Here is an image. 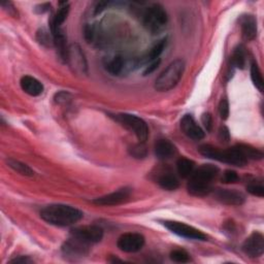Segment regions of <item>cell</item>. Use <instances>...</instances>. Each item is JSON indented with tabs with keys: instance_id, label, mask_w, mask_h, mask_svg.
Segmentation results:
<instances>
[{
	"instance_id": "3957f363",
	"label": "cell",
	"mask_w": 264,
	"mask_h": 264,
	"mask_svg": "<svg viewBox=\"0 0 264 264\" xmlns=\"http://www.w3.org/2000/svg\"><path fill=\"white\" fill-rule=\"evenodd\" d=\"M198 151L206 158L236 165V166H244L248 162L236 146L224 150V148H219L210 144H202L198 148Z\"/></svg>"
},
{
	"instance_id": "cb8c5ba5",
	"label": "cell",
	"mask_w": 264,
	"mask_h": 264,
	"mask_svg": "<svg viewBox=\"0 0 264 264\" xmlns=\"http://www.w3.org/2000/svg\"><path fill=\"white\" fill-rule=\"evenodd\" d=\"M6 163H8V165L12 170H14V172H16L22 174V176H32L33 174H34V172L32 170V168H29L27 164H25V163H23L21 161L10 158V159L6 160Z\"/></svg>"
},
{
	"instance_id": "7402d4cb",
	"label": "cell",
	"mask_w": 264,
	"mask_h": 264,
	"mask_svg": "<svg viewBox=\"0 0 264 264\" xmlns=\"http://www.w3.org/2000/svg\"><path fill=\"white\" fill-rule=\"evenodd\" d=\"M194 168H195V163L188 158L182 157L176 162L178 172L180 176L184 178H189L193 174Z\"/></svg>"
},
{
	"instance_id": "f1b7e54d",
	"label": "cell",
	"mask_w": 264,
	"mask_h": 264,
	"mask_svg": "<svg viewBox=\"0 0 264 264\" xmlns=\"http://www.w3.org/2000/svg\"><path fill=\"white\" fill-rule=\"evenodd\" d=\"M246 190L248 192L254 196H257V197L264 196V186L261 180H252L251 183L248 184Z\"/></svg>"
},
{
	"instance_id": "ba28073f",
	"label": "cell",
	"mask_w": 264,
	"mask_h": 264,
	"mask_svg": "<svg viewBox=\"0 0 264 264\" xmlns=\"http://www.w3.org/2000/svg\"><path fill=\"white\" fill-rule=\"evenodd\" d=\"M70 234L72 238L91 246L102 242L104 238V229L97 225H85L72 229Z\"/></svg>"
},
{
	"instance_id": "f546056e",
	"label": "cell",
	"mask_w": 264,
	"mask_h": 264,
	"mask_svg": "<svg viewBox=\"0 0 264 264\" xmlns=\"http://www.w3.org/2000/svg\"><path fill=\"white\" fill-rule=\"evenodd\" d=\"M170 259L178 263H187L191 260L190 255L185 250H174L170 253Z\"/></svg>"
},
{
	"instance_id": "5b68a950",
	"label": "cell",
	"mask_w": 264,
	"mask_h": 264,
	"mask_svg": "<svg viewBox=\"0 0 264 264\" xmlns=\"http://www.w3.org/2000/svg\"><path fill=\"white\" fill-rule=\"evenodd\" d=\"M185 72V62L176 59L165 68L155 80V89L159 92H168L174 89L180 80Z\"/></svg>"
},
{
	"instance_id": "8d00e7d4",
	"label": "cell",
	"mask_w": 264,
	"mask_h": 264,
	"mask_svg": "<svg viewBox=\"0 0 264 264\" xmlns=\"http://www.w3.org/2000/svg\"><path fill=\"white\" fill-rule=\"evenodd\" d=\"M219 138L224 142H228L230 140V134H229V130L227 127L223 126L220 128L219 130Z\"/></svg>"
},
{
	"instance_id": "4316f807",
	"label": "cell",
	"mask_w": 264,
	"mask_h": 264,
	"mask_svg": "<svg viewBox=\"0 0 264 264\" xmlns=\"http://www.w3.org/2000/svg\"><path fill=\"white\" fill-rule=\"evenodd\" d=\"M166 42L168 40L166 38H163L161 40H159L151 50H150V53H148V59L150 60L151 62L156 60V59H159L160 55L162 54L163 50L165 48V46H166Z\"/></svg>"
},
{
	"instance_id": "836d02e7",
	"label": "cell",
	"mask_w": 264,
	"mask_h": 264,
	"mask_svg": "<svg viewBox=\"0 0 264 264\" xmlns=\"http://www.w3.org/2000/svg\"><path fill=\"white\" fill-rule=\"evenodd\" d=\"M2 6L12 16H18V12H16V8L10 2H2Z\"/></svg>"
},
{
	"instance_id": "9c48e42d",
	"label": "cell",
	"mask_w": 264,
	"mask_h": 264,
	"mask_svg": "<svg viewBox=\"0 0 264 264\" xmlns=\"http://www.w3.org/2000/svg\"><path fill=\"white\" fill-rule=\"evenodd\" d=\"M66 62L68 63L70 68L74 70V72L85 74H87L88 65L85 58L84 53L78 44H72L68 46V56H66Z\"/></svg>"
},
{
	"instance_id": "277c9868",
	"label": "cell",
	"mask_w": 264,
	"mask_h": 264,
	"mask_svg": "<svg viewBox=\"0 0 264 264\" xmlns=\"http://www.w3.org/2000/svg\"><path fill=\"white\" fill-rule=\"evenodd\" d=\"M138 16L144 27L152 34L161 32L166 27L168 21L166 10L159 4H154L146 8L140 10Z\"/></svg>"
},
{
	"instance_id": "5bb4252c",
	"label": "cell",
	"mask_w": 264,
	"mask_h": 264,
	"mask_svg": "<svg viewBox=\"0 0 264 264\" xmlns=\"http://www.w3.org/2000/svg\"><path fill=\"white\" fill-rule=\"evenodd\" d=\"M214 198L226 206H242L246 200L242 192L234 189H219L214 192Z\"/></svg>"
},
{
	"instance_id": "2e32d148",
	"label": "cell",
	"mask_w": 264,
	"mask_h": 264,
	"mask_svg": "<svg viewBox=\"0 0 264 264\" xmlns=\"http://www.w3.org/2000/svg\"><path fill=\"white\" fill-rule=\"evenodd\" d=\"M242 38L246 40H253L257 36V20L252 14H244L240 19Z\"/></svg>"
},
{
	"instance_id": "4fadbf2b",
	"label": "cell",
	"mask_w": 264,
	"mask_h": 264,
	"mask_svg": "<svg viewBox=\"0 0 264 264\" xmlns=\"http://www.w3.org/2000/svg\"><path fill=\"white\" fill-rule=\"evenodd\" d=\"M180 129L191 140H200L204 138V129L197 124L191 114H185L180 120Z\"/></svg>"
},
{
	"instance_id": "f35d334b",
	"label": "cell",
	"mask_w": 264,
	"mask_h": 264,
	"mask_svg": "<svg viewBox=\"0 0 264 264\" xmlns=\"http://www.w3.org/2000/svg\"><path fill=\"white\" fill-rule=\"evenodd\" d=\"M50 8H51V4H38L36 6L34 10L38 12V14H44L46 12H48L50 10Z\"/></svg>"
},
{
	"instance_id": "52a82bcc",
	"label": "cell",
	"mask_w": 264,
	"mask_h": 264,
	"mask_svg": "<svg viewBox=\"0 0 264 264\" xmlns=\"http://www.w3.org/2000/svg\"><path fill=\"white\" fill-rule=\"evenodd\" d=\"M160 222L165 228H168L172 234L180 238H185L187 240H206L208 238L202 231L198 230L197 228L185 224L183 222L170 221V220L160 221Z\"/></svg>"
},
{
	"instance_id": "d590c367",
	"label": "cell",
	"mask_w": 264,
	"mask_h": 264,
	"mask_svg": "<svg viewBox=\"0 0 264 264\" xmlns=\"http://www.w3.org/2000/svg\"><path fill=\"white\" fill-rule=\"evenodd\" d=\"M160 62H161L160 58H159V59H156V60H154V61H152L150 64H148V66L146 68V70H144V76H148V74H151L152 72H154L157 70V68L159 66Z\"/></svg>"
},
{
	"instance_id": "ffe728a7",
	"label": "cell",
	"mask_w": 264,
	"mask_h": 264,
	"mask_svg": "<svg viewBox=\"0 0 264 264\" xmlns=\"http://www.w3.org/2000/svg\"><path fill=\"white\" fill-rule=\"evenodd\" d=\"M157 183L162 189L168 190V191L176 190L180 186L178 180L172 172H165V174H160L157 178Z\"/></svg>"
},
{
	"instance_id": "7c38bea8",
	"label": "cell",
	"mask_w": 264,
	"mask_h": 264,
	"mask_svg": "<svg viewBox=\"0 0 264 264\" xmlns=\"http://www.w3.org/2000/svg\"><path fill=\"white\" fill-rule=\"evenodd\" d=\"M242 249L246 255L251 258L260 257L264 253V236L262 234L255 231L249 238H248L244 244Z\"/></svg>"
},
{
	"instance_id": "6da1fadb",
	"label": "cell",
	"mask_w": 264,
	"mask_h": 264,
	"mask_svg": "<svg viewBox=\"0 0 264 264\" xmlns=\"http://www.w3.org/2000/svg\"><path fill=\"white\" fill-rule=\"evenodd\" d=\"M40 217L51 225L66 227L80 221L84 217V214L72 206L55 204L44 206L40 210Z\"/></svg>"
},
{
	"instance_id": "d6a6232c",
	"label": "cell",
	"mask_w": 264,
	"mask_h": 264,
	"mask_svg": "<svg viewBox=\"0 0 264 264\" xmlns=\"http://www.w3.org/2000/svg\"><path fill=\"white\" fill-rule=\"evenodd\" d=\"M219 114L223 120H226L229 116V104L227 99H222L219 104Z\"/></svg>"
},
{
	"instance_id": "d6986e66",
	"label": "cell",
	"mask_w": 264,
	"mask_h": 264,
	"mask_svg": "<svg viewBox=\"0 0 264 264\" xmlns=\"http://www.w3.org/2000/svg\"><path fill=\"white\" fill-rule=\"evenodd\" d=\"M60 8L58 12L52 16V19L50 20V29H51L52 34L58 30H61L62 24L65 22L66 18H68V12H70V4L66 2L60 4Z\"/></svg>"
},
{
	"instance_id": "484cf974",
	"label": "cell",
	"mask_w": 264,
	"mask_h": 264,
	"mask_svg": "<svg viewBox=\"0 0 264 264\" xmlns=\"http://www.w3.org/2000/svg\"><path fill=\"white\" fill-rule=\"evenodd\" d=\"M251 78H252V82L255 85V87L260 92H263V89H264L263 76H262V74H261V70L259 68L258 64L255 61H253L251 64Z\"/></svg>"
},
{
	"instance_id": "4dcf8cb0",
	"label": "cell",
	"mask_w": 264,
	"mask_h": 264,
	"mask_svg": "<svg viewBox=\"0 0 264 264\" xmlns=\"http://www.w3.org/2000/svg\"><path fill=\"white\" fill-rule=\"evenodd\" d=\"M142 144L144 142H142L140 144H136L130 148V154L134 158L140 159V158H144L146 156V148Z\"/></svg>"
},
{
	"instance_id": "83f0119b",
	"label": "cell",
	"mask_w": 264,
	"mask_h": 264,
	"mask_svg": "<svg viewBox=\"0 0 264 264\" xmlns=\"http://www.w3.org/2000/svg\"><path fill=\"white\" fill-rule=\"evenodd\" d=\"M36 38H38V40L44 44V46H50L54 44V38H53V34L52 32H48L46 29L42 28V29H40L38 31V34H36Z\"/></svg>"
},
{
	"instance_id": "30bf717a",
	"label": "cell",
	"mask_w": 264,
	"mask_h": 264,
	"mask_svg": "<svg viewBox=\"0 0 264 264\" xmlns=\"http://www.w3.org/2000/svg\"><path fill=\"white\" fill-rule=\"evenodd\" d=\"M117 246L122 252L136 253L140 251L144 246V238L140 234L136 232L124 234L119 238Z\"/></svg>"
},
{
	"instance_id": "d4e9b609",
	"label": "cell",
	"mask_w": 264,
	"mask_h": 264,
	"mask_svg": "<svg viewBox=\"0 0 264 264\" xmlns=\"http://www.w3.org/2000/svg\"><path fill=\"white\" fill-rule=\"evenodd\" d=\"M246 62V51L244 48L242 46H238V48H234V54L231 56V64H232L234 68L244 70Z\"/></svg>"
},
{
	"instance_id": "9a60e30c",
	"label": "cell",
	"mask_w": 264,
	"mask_h": 264,
	"mask_svg": "<svg viewBox=\"0 0 264 264\" xmlns=\"http://www.w3.org/2000/svg\"><path fill=\"white\" fill-rule=\"evenodd\" d=\"M89 246L90 244H87L72 236L70 240H68L63 244L62 252L65 256L72 258L82 257L89 253Z\"/></svg>"
},
{
	"instance_id": "e0dca14e",
	"label": "cell",
	"mask_w": 264,
	"mask_h": 264,
	"mask_svg": "<svg viewBox=\"0 0 264 264\" xmlns=\"http://www.w3.org/2000/svg\"><path fill=\"white\" fill-rule=\"evenodd\" d=\"M20 85L22 90L30 96H40L44 92V85L31 76H24L20 80Z\"/></svg>"
},
{
	"instance_id": "e575fe53",
	"label": "cell",
	"mask_w": 264,
	"mask_h": 264,
	"mask_svg": "<svg viewBox=\"0 0 264 264\" xmlns=\"http://www.w3.org/2000/svg\"><path fill=\"white\" fill-rule=\"evenodd\" d=\"M202 124L204 126V128L206 129V131H210L212 128V116L206 112V114H202Z\"/></svg>"
},
{
	"instance_id": "7a4b0ae2",
	"label": "cell",
	"mask_w": 264,
	"mask_h": 264,
	"mask_svg": "<svg viewBox=\"0 0 264 264\" xmlns=\"http://www.w3.org/2000/svg\"><path fill=\"white\" fill-rule=\"evenodd\" d=\"M219 168L216 165L204 164L200 168L194 170L189 176L187 184L188 192L197 197H204L212 191V180L219 174Z\"/></svg>"
},
{
	"instance_id": "8992f818",
	"label": "cell",
	"mask_w": 264,
	"mask_h": 264,
	"mask_svg": "<svg viewBox=\"0 0 264 264\" xmlns=\"http://www.w3.org/2000/svg\"><path fill=\"white\" fill-rule=\"evenodd\" d=\"M114 120L136 136L140 142H144L148 136V128L146 123L138 116L130 114H119L114 116Z\"/></svg>"
},
{
	"instance_id": "ac0fdd59",
	"label": "cell",
	"mask_w": 264,
	"mask_h": 264,
	"mask_svg": "<svg viewBox=\"0 0 264 264\" xmlns=\"http://www.w3.org/2000/svg\"><path fill=\"white\" fill-rule=\"evenodd\" d=\"M155 155L160 160H168L172 158L176 153V146L168 140H159L155 144Z\"/></svg>"
},
{
	"instance_id": "1f68e13d",
	"label": "cell",
	"mask_w": 264,
	"mask_h": 264,
	"mask_svg": "<svg viewBox=\"0 0 264 264\" xmlns=\"http://www.w3.org/2000/svg\"><path fill=\"white\" fill-rule=\"evenodd\" d=\"M222 180L226 184H234V183H236V182L238 180V176L234 170H228L224 172L223 176H222Z\"/></svg>"
},
{
	"instance_id": "8fae6325",
	"label": "cell",
	"mask_w": 264,
	"mask_h": 264,
	"mask_svg": "<svg viewBox=\"0 0 264 264\" xmlns=\"http://www.w3.org/2000/svg\"><path fill=\"white\" fill-rule=\"evenodd\" d=\"M131 188L124 187L112 193L106 194L104 196L95 198L93 200V204L97 206H119L129 200L131 195Z\"/></svg>"
},
{
	"instance_id": "74e56055",
	"label": "cell",
	"mask_w": 264,
	"mask_h": 264,
	"mask_svg": "<svg viewBox=\"0 0 264 264\" xmlns=\"http://www.w3.org/2000/svg\"><path fill=\"white\" fill-rule=\"evenodd\" d=\"M32 262H33V260L30 259L28 256H19V257L14 258L10 261V263H14V264H29Z\"/></svg>"
},
{
	"instance_id": "44dd1931",
	"label": "cell",
	"mask_w": 264,
	"mask_h": 264,
	"mask_svg": "<svg viewBox=\"0 0 264 264\" xmlns=\"http://www.w3.org/2000/svg\"><path fill=\"white\" fill-rule=\"evenodd\" d=\"M126 65L125 58L120 55L112 57L106 64V70L112 76H120L124 72Z\"/></svg>"
},
{
	"instance_id": "603a6c76",
	"label": "cell",
	"mask_w": 264,
	"mask_h": 264,
	"mask_svg": "<svg viewBox=\"0 0 264 264\" xmlns=\"http://www.w3.org/2000/svg\"><path fill=\"white\" fill-rule=\"evenodd\" d=\"M238 148L240 151V153L242 154V156L249 161V160H261L263 158V153L262 151L258 150V148L249 146V144H236Z\"/></svg>"
}]
</instances>
